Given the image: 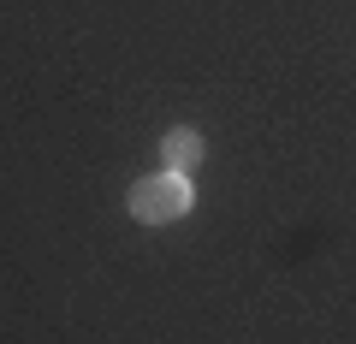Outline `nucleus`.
I'll return each mask as SVG.
<instances>
[{
  "instance_id": "2",
  "label": "nucleus",
  "mask_w": 356,
  "mask_h": 344,
  "mask_svg": "<svg viewBox=\"0 0 356 344\" xmlns=\"http://www.w3.org/2000/svg\"><path fill=\"white\" fill-rule=\"evenodd\" d=\"M202 154H208V142H202V131H196V125H172V131L161 137L166 172H196V166H202Z\"/></svg>"
},
{
  "instance_id": "1",
  "label": "nucleus",
  "mask_w": 356,
  "mask_h": 344,
  "mask_svg": "<svg viewBox=\"0 0 356 344\" xmlns=\"http://www.w3.org/2000/svg\"><path fill=\"white\" fill-rule=\"evenodd\" d=\"M191 214V179L184 172H149L131 184V220L143 226H172Z\"/></svg>"
}]
</instances>
